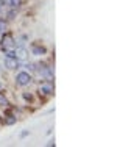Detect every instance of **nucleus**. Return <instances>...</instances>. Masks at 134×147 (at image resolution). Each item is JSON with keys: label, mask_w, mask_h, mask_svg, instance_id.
Instances as JSON below:
<instances>
[{"label": "nucleus", "mask_w": 134, "mask_h": 147, "mask_svg": "<svg viewBox=\"0 0 134 147\" xmlns=\"http://www.w3.org/2000/svg\"><path fill=\"white\" fill-rule=\"evenodd\" d=\"M0 105H2V107H6V105H8V100H6L2 94H0Z\"/></svg>", "instance_id": "nucleus-8"}, {"label": "nucleus", "mask_w": 134, "mask_h": 147, "mask_svg": "<svg viewBox=\"0 0 134 147\" xmlns=\"http://www.w3.org/2000/svg\"><path fill=\"white\" fill-rule=\"evenodd\" d=\"M5 67L6 69H17L19 66V59L17 58H13V57H5Z\"/></svg>", "instance_id": "nucleus-3"}, {"label": "nucleus", "mask_w": 134, "mask_h": 147, "mask_svg": "<svg viewBox=\"0 0 134 147\" xmlns=\"http://www.w3.org/2000/svg\"><path fill=\"white\" fill-rule=\"evenodd\" d=\"M5 30H6V24L0 20V31H5Z\"/></svg>", "instance_id": "nucleus-10"}, {"label": "nucleus", "mask_w": 134, "mask_h": 147, "mask_svg": "<svg viewBox=\"0 0 134 147\" xmlns=\"http://www.w3.org/2000/svg\"><path fill=\"white\" fill-rule=\"evenodd\" d=\"M14 45H16V41H14V38L11 34H5V36L2 38V47L3 49L9 50V49H14Z\"/></svg>", "instance_id": "nucleus-2"}, {"label": "nucleus", "mask_w": 134, "mask_h": 147, "mask_svg": "<svg viewBox=\"0 0 134 147\" xmlns=\"http://www.w3.org/2000/svg\"><path fill=\"white\" fill-rule=\"evenodd\" d=\"M16 83L19 86H27L31 83V75L28 72H19L16 75Z\"/></svg>", "instance_id": "nucleus-1"}, {"label": "nucleus", "mask_w": 134, "mask_h": 147, "mask_svg": "<svg viewBox=\"0 0 134 147\" xmlns=\"http://www.w3.org/2000/svg\"><path fill=\"white\" fill-rule=\"evenodd\" d=\"M11 124H16V117L9 116V119H6V125H11Z\"/></svg>", "instance_id": "nucleus-9"}, {"label": "nucleus", "mask_w": 134, "mask_h": 147, "mask_svg": "<svg viewBox=\"0 0 134 147\" xmlns=\"http://www.w3.org/2000/svg\"><path fill=\"white\" fill-rule=\"evenodd\" d=\"M6 3H8L11 8H19L20 6V0H6Z\"/></svg>", "instance_id": "nucleus-7"}, {"label": "nucleus", "mask_w": 134, "mask_h": 147, "mask_svg": "<svg viewBox=\"0 0 134 147\" xmlns=\"http://www.w3.org/2000/svg\"><path fill=\"white\" fill-rule=\"evenodd\" d=\"M3 5H6V0H0V8H2Z\"/></svg>", "instance_id": "nucleus-12"}, {"label": "nucleus", "mask_w": 134, "mask_h": 147, "mask_svg": "<svg viewBox=\"0 0 134 147\" xmlns=\"http://www.w3.org/2000/svg\"><path fill=\"white\" fill-rule=\"evenodd\" d=\"M14 16H16V11H14V9L8 13V19H14Z\"/></svg>", "instance_id": "nucleus-11"}, {"label": "nucleus", "mask_w": 134, "mask_h": 147, "mask_svg": "<svg viewBox=\"0 0 134 147\" xmlns=\"http://www.w3.org/2000/svg\"><path fill=\"white\" fill-rule=\"evenodd\" d=\"M31 53H33V55H44L45 53V49L44 47H39V45H34L33 50H31Z\"/></svg>", "instance_id": "nucleus-6"}, {"label": "nucleus", "mask_w": 134, "mask_h": 147, "mask_svg": "<svg viewBox=\"0 0 134 147\" xmlns=\"http://www.w3.org/2000/svg\"><path fill=\"white\" fill-rule=\"evenodd\" d=\"M39 92L44 94V96H50V94H53V86L50 83H44V85L39 86Z\"/></svg>", "instance_id": "nucleus-4"}, {"label": "nucleus", "mask_w": 134, "mask_h": 147, "mask_svg": "<svg viewBox=\"0 0 134 147\" xmlns=\"http://www.w3.org/2000/svg\"><path fill=\"white\" fill-rule=\"evenodd\" d=\"M27 55H28V52L23 47H20V49H17V50H16V58L17 59H25Z\"/></svg>", "instance_id": "nucleus-5"}]
</instances>
